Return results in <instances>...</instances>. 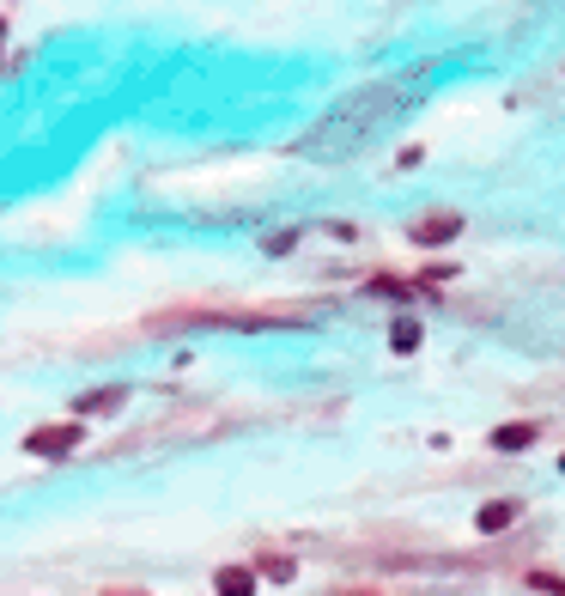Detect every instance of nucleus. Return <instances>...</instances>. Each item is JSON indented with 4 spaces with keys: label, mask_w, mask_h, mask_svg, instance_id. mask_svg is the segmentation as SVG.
I'll list each match as a JSON object with an SVG mask.
<instances>
[{
    "label": "nucleus",
    "mask_w": 565,
    "mask_h": 596,
    "mask_svg": "<svg viewBox=\"0 0 565 596\" xmlns=\"http://www.w3.org/2000/svg\"><path fill=\"white\" fill-rule=\"evenodd\" d=\"M401 110H408V86H395V80L359 86V92H347L335 110H322V116L310 122V134L298 140V159H322V165L353 159L359 146H365L371 134H383Z\"/></svg>",
    "instance_id": "obj_1"
},
{
    "label": "nucleus",
    "mask_w": 565,
    "mask_h": 596,
    "mask_svg": "<svg viewBox=\"0 0 565 596\" xmlns=\"http://www.w3.org/2000/svg\"><path fill=\"white\" fill-rule=\"evenodd\" d=\"M456 232H462V219H456V213H432V219H420V226H414V238H420V244H450Z\"/></svg>",
    "instance_id": "obj_2"
},
{
    "label": "nucleus",
    "mask_w": 565,
    "mask_h": 596,
    "mask_svg": "<svg viewBox=\"0 0 565 596\" xmlns=\"http://www.w3.org/2000/svg\"><path fill=\"white\" fill-rule=\"evenodd\" d=\"M511 524H517V505H511V499L480 505V530H487V536H493V530H511Z\"/></svg>",
    "instance_id": "obj_3"
},
{
    "label": "nucleus",
    "mask_w": 565,
    "mask_h": 596,
    "mask_svg": "<svg viewBox=\"0 0 565 596\" xmlns=\"http://www.w3.org/2000/svg\"><path fill=\"white\" fill-rule=\"evenodd\" d=\"M79 438V426H61V432H31V451H67Z\"/></svg>",
    "instance_id": "obj_4"
},
{
    "label": "nucleus",
    "mask_w": 565,
    "mask_h": 596,
    "mask_svg": "<svg viewBox=\"0 0 565 596\" xmlns=\"http://www.w3.org/2000/svg\"><path fill=\"white\" fill-rule=\"evenodd\" d=\"M256 590V578L244 572V566H231V572H219V596H250Z\"/></svg>",
    "instance_id": "obj_5"
},
{
    "label": "nucleus",
    "mask_w": 565,
    "mask_h": 596,
    "mask_svg": "<svg viewBox=\"0 0 565 596\" xmlns=\"http://www.w3.org/2000/svg\"><path fill=\"white\" fill-rule=\"evenodd\" d=\"M493 444H499V451H523V444H535V426H499Z\"/></svg>",
    "instance_id": "obj_6"
},
{
    "label": "nucleus",
    "mask_w": 565,
    "mask_h": 596,
    "mask_svg": "<svg viewBox=\"0 0 565 596\" xmlns=\"http://www.w3.org/2000/svg\"><path fill=\"white\" fill-rule=\"evenodd\" d=\"M389 341H395V353H414V347H420V329H414V323H395Z\"/></svg>",
    "instance_id": "obj_7"
},
{
    "label": "nucleus",
    "mask_w": 565,
    "mask_h": 596,
    "mask_svg": "<svg viewBox=\"0 0 565 596\" xmlns=\"http://www.w3.org/2000/svg\"><path fill=\"white\" fill-rule=\"evenodd\" d=\"M559 475H565V457H559Z\"/></svg>",
    "instance_id": "obj_8"
}]
</instances>
